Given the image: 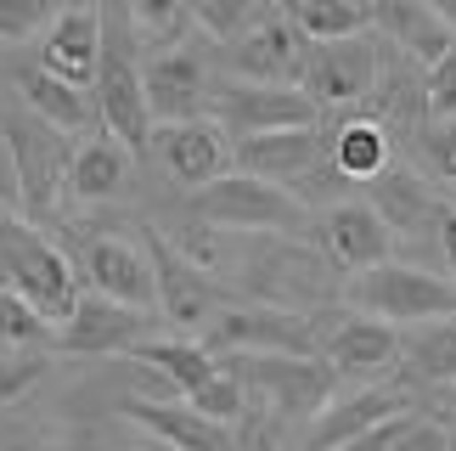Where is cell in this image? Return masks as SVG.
<instances>
[{"instance_id":"obj_25","label":"cell","mask_w":456,"mask_h":451,"mask_svg":"<svg viewBox=\"0 0 456 451\" xmlns=\"http://www.w3.org/2000/svg\"><path fill=\"white\" fill-rule=\"evenodd\" d=\"M130 181V147L113 142V135H96V142L74 147V164H68V193L79 203H108L125 193Z\"/></svg>"},{"instance_id":"obj_32","label":"cell","mask_w":456,"mask_h":451,"mask_svg":"<svg viewBox=\"0 0 456 451\" xmlns=\"http://www.w3.org/2000/svg\"><path fill=\"white\" fill-rule=\"evenodd\" d=\"M417 152H423L428 176L456 193V119H428V125L417 130Z\"/></svg>"},{"instance_id":"obj_29","label":"cell","mask_w":456,"mask_h":451,"mask_svg":"<svg viewBox=\"0 0 456 451\" xmlns=\"http://www.w3.org/2000/svg\"><path fill=\"white\" fill-rule=\"evenodd\" d=\"M406 367L417 378H428V384H456V316L445 322H423V327H411V339H406Z\"/></svg>"},{"instance_id":"obj_34","label":"cell","mask_w":456,"mask_h":451,"mask_svg":"<svg viewBox=\"0 0 456 451\" xmlns=\"http://www.w3.org/2000/svg\"><path fill=\"white\" fill-rule=\"evenodd\" d=\"M186 12H191V23H198V29H208L215 40L232 45L237 34H248L254 0H186Z\"/></svg>"},{"instance_id":"obj_5","label":"cell","mask_w":456,"mask_h":451,"mask_svg":"<svg viewBox=\"0 0 456 451\" xmlns=\"http://www.w3.org/2000/svg\"><path fill=\"white\" fill-rule=\"evenodd\" d=\"M208 350L225 356H322V333L305 310L288 305H225L215 322H208Z\"/></svg>"},{"instance_id":"obj_43","label":"cell","mask_w":456,"mask_h":451,"mask_svg":"<svg viewBox=\"0 0 456 451\" xmlns=\"http://www.w3.org/2000/svg\"><path fill=\"white\" fill-rule=\"evenodd\" d=\"M0 288H12V271H6V259H0Z\"/></svg>"},{"instance_id":"obj_6","label":"cell","mask_w":456,"mask_h":451,"mask_svg":"<svg viewBox=\"0 0 456 451\" xmlns=\"http://www.w3.org/2000/svg\"><path fill=\"white\" fill-rule=\"evenodd\" d=\"M225 367L265 395L276 418H315L332 406V390H338V367L327 356H232Z\"/></svg>"},{"instance_id":"obj_8","label":"cell","mask_w":456,"mask_h":451,"mask_svg":"<svg viewBox=\"0 0 456 451\" xmlns=\"http://www.w3.org/2000/svg\"><path fill=\"white\" fill-rule=\"evenodd\" d=\"M208 119L248 142V135H271V130H305L322 119V102L299 85H248V79H232V85H215L208 96Z\"/></svg>"},{"instance_id":"obj_1","label":"cell","mask_w":456,"mask_h":451,"mask_svg":"<svg viewBox=\"0 0 456 451\" xmlns=\"http://www.w3.org/2000/svg\"><path fill=\"white\" fill-rule=\"evenodd\" d=\"M0 259H6V271H12V288L23 293L51 327H62L68 316H74V305L85 293L79 271L68 266V254L57 249V242L40 237V226H34L28 215H12L6 203H0Z\"/></svg>"},{"instance_id":"obj_35","label":"cell","mask_w":456,"mask_h":451,"mask_svg":"<svg viewBox=\"0 0 456 451\" xmlns=\"http://www.w3.org/2000/svg\"><path fill=\"white\" fill-rule=\"evenodd\" d=\"M45 367H51V361L40 350H6V356H0V406L17 401V395H28L45 378Z\"/></svg>"},{"instance_id":"obj_18","label":"cell","mask_w":456,"mask_h":451,"mask_svg":"<svg viewBox=\"0 0 456 451\" xmlns=\"http://www.w3.org/2000/svg\"><path fill=\"white\" fill-rule=\"evenodd\" d=\"M85 283L108 299H125V305H142L158 310V271H152V254L135 249L125 237H91L85 242V259H79Z\"/></svg>"},{"instance_id":"obj_33","label":"cell","mask_w":456,"mask_h":451,"mask_svg":"<svg viewBox=\"0 0 456 451\" xmlns=\"http://www.w3.org/2000/svg\"><path fill=\"white\" fill-rule=\"evenodd\" d=\"M288 193H293V198H299V203H305V209H322V215H327V209H332V203H344V193H349V176H344V169H338V164H332V152H327V159H322V164H315V169H305V176H299V181H293V186H288Z\"/></svg>"},{"instance_id":"obj_16","label":"cell","mask_w":456,"mask_h":451,"mask_svg":"<svg viewBox=\"0 0 456 451\" xmlns=\"http://www.w3.org/2000/svg\"><path fill=\"white\" fill-rule=\"evenodd\" d=\"M322 356L338 367V378H383L400 367V356H406V339H400V327L378 322V316H344L332 322L322 333Z\"/></svg>"},{"instance_id":"obj_28","label":"cell","mask_w":456,"mask_h":451,"mask_svg":"<svg viewBox=\"0 0 456 451\" xmlns=\"http://www.w3.org/2000/svg\"><path fill=\"white\" fill-rule=\"evenodd\" d=\"M288 17L305 40H349L372 34V0H288Z\"/></svg>"},{"instance_id":"obj_22","label":"cell","mask_w":456,"mask_h":451,"mask_svg":"<svg viewBox=\"0 0 456 451\" xmlns=\"http://www.w3.org/2000/svg\"><path fill=\"white\" fill-rule=\"evenodd\" d=\"M142 74H147V108H152L158 125L203 119L208 96H215V85H208L203 62L191 57V51H164V57H152Z\"/></svg>"},{"instance_id":"obj_40","label":"cell","mask_w":456,"mask_h":451,"mask_svg":"<svg viewBox=\"0 0 456 451\" xmlns=\"http://www.w3.org/2000/svg\"><path fill=\"white\" fill-rule=\"evenodd\" d=\"M440 249H445V266H451V283H456V209H445V220H440Z\"/></svg>"},{"instance_id":"obj_2","label":"cell","mask_w":456,"mask_h":451,"mask_svg":"<svg viewBox=\"0 0 456 451\" xmlns=\"http://www.w3.org/2000/svg\"><path fill=\"white\" fill-rule=\"evenodd\" d=\"M344 299L355 305L361 316H378L389 327H423V322L456 316V283L451 276L423 271V266H400V259L355 271L349 288H344Z\"/></svg>"},{"instance_id":"obj_9","label":"cell","mask_w":456,"mask_h":451,"mask_svg":"<svg viewBox=\"0 0 456 451\" xmlns=\"http://www.w3.org/2000/svg\"><path fill=\"white\" fill-rule=\"evenodd\" d=\"M378 79H383V40L349 34V40H310L299 91H310L322 108H355V102H372Z\"/></svg>"},{"instance_id":"obj_31","label":"cell","mask_w":456,"mask_h":451,"mask_svg":"<svg viewBox=\"0 0 456 451\" xmlns=\"http://www.w3.org/2000/svg\"><path fill=\"white\" fill-rule=\"evenodd\" d=\"M181 401H191L203 418H215V423H237L242 406H248V401H242V378H237L232 367H220L208 384H198L191 395H181Z\"/></svg>"},{"instance_id":"obj_4","label":"cell","mask_w":456,"mask_h":451,"mask_svg":"<svg viewBox=\"0 0 456 451\" xmlns=\"http://www.w3.org/2000/svg\"><path fill=\"white\" fill-rule=\"evenodd\" d=\"M0 135H6V152H12L23 215L28 220H51L62 186H68V164H74L68 147H62V130L45 125L40 113H0Z\"/></svg>"},{"instance_id":"obj_19","label":"cell","mask_w":456,"mask_h":451,"mask_svg":"<svg viewBox=\"0 0 456 451\" xmlns=\"http://www.w3.org/2000/svg\"><path fill=\"white\" fill-rule=\"evenodd\" d=\"M152 147H158V164L169 169L181 186H208V181H220L225 176V164H232V147H225V130L215 125V119H186V125H158L152 135Z\"/></svg>"},{"instance_id":"obj_15","label":"cell","mask_w":456,"mask_h":451,"mask_svg":"<svg viewBox=\"0 0 456 451\" xmlns=\"http://www.w3.org/2000/svg\"><path fill=\"white\" fill-rule=\"evenodd\" d=\"M118 418H130L135 429H147L152 440H164L169 451H242L232 423L203 418L191 401H147V395H125Z\"/></svg>"},{"instance_id":"obj_14","label":"cell","mask_w":456,"mask_h":451,"mask_svg":"<svg viewBox=\"0 0 456 451\" xmlns=\"http://www.w3.org/2000/svg\"><path fill=\"white\" fill-rule=\"evenodd\" d=\"M108 51V12L102 6H62L45 23V45H40V68L68 85L96 91V68Z\"/></svg>"},{"instance_id":"obj_3","label":"cell","mask_w":456,"mask_h":451,"mask_svg":"<svg viewBox=\"0 0 456 451\" xmlns=\"http://www.w3.org/2000/svg\"><path fill=\"white\" fill-rule=\"evenodd\" d=\"M305 203L276 181H259L248 169H225L220 181H208L191 193V220L215 226V232H299Z\"/></svg>"},{"instance_id":"obj_30","label":"cell","mask_w":456,"mask_h":451,"mask_svg":"<svg viewBox=\"0 0 456 451\" xmlns=\"http://www.w3.org/2000/svg\"><path fill=\"white\" fill-rule=\"evenodd\" d=\"M0 344H12V350H45V344H57V327L17 288H0Z\"/></svg>"},{"instance_id":"obj_12","label":"cell","mask_w":456,"mask_h":451,"mask_svg":"<svg viewBox=\"0 0 456 451\" xmlns=\"http://www.w3.org/2000/svg\"><path fill=\"white\" fill-rule=\"evenodd\" d=\"M305 57H310V40L293 17H259V23H248V34H237L225 45L232 74L248 85H299Z\"/></svg>"},{"instance_id":"obj_7","label":"cell","mask_w":456,"mask_h":451,"mask_svg":"<svg viewBox=\"0 0 456 451\" xmlns=\"http://www.w3.org/2000/svg\"><path fill=\"white\" fill-rule=\"evenodd\" d=\"M96 113H102L113 142L130 147V159H147L152 152L158 119L147 108V74L135 68L130 40L113 29H108V51H102V68H96Z\"/></svg>"},{"instance_id":"obj_24","label":"cell","mask_w":456,"mask_h":451,"mask_svg":"<svg viewBox=\"0 0 456 451\" xmlns=\"http://www.w3.org/2000/svg\"><path fill=\"white\" fill-rule=\"evenodd\" d=\"M372 186V209L389 220V232H400V237H411V232H423V226L434 220L440 226L445 220V209H440V198L428 193V181L423 176H411V169H383L378 181H366Z\"/></svg>"},{"instance_id":"obj_27","label":"cell","mask_w":456,"mask_h":451,"mask_svg":"<svg viewBox=\"0 0 456 451\" xmlns=\"http://www.w3.org/2000/svg\"><path fill=\"white\" fill-rule=\"evenodd\" d=\"M332 164L349 181H378L389 169V125L383 119H344L332 130Z\"/></svg>"},{"instance_id":"obj_20","label":"cell","mask_w":456,"mask_h":451,"mask_svg":"<svg viewBox=\"0 0 456 451\" xmlns=\"http://www.w3.org/2000/svg\"><path fill=\"white\" fill-rule=\"evenodd\" d=\"M332 152V135L322 125H305V130H271V135H248V142L232 147L237 169H248V176L259 181H276V186H293L305 176V169H315Z\"/></svg>"},{"instance_id":"obj_44","label":"cell","mask_w":456,"mask_h":451,"mask_svg":"<svg viewBox=\"0 0 456 451\" xmlns=\"http://www.w3.org/2000/svg\"><path fill=\"white\" fill-rule=\"evenodd\" d=\"M276 6H288V0H276Z\"/></svg>"},{"instance_id":"obj_17","label":"cell","mask_w":456,"mask_h":451,"mask_svg":"<svg viewBox=\"0 0 456 451\" xmlns=\"http://www.w3.org/2000/svg\"><path fill=\"white\" fill-rule=\"evenodd\" d=\"M389 249H395V232L372 203L344 198L322 215V254L338 271H372V266L389 259Z\"/></svg>"},{"instance_id":"obj_10","label":"cell","mask_w":456,"mask_h":451,"mask_svg":"<svg viewBox=\"0 0 456 451\" xmlns=\"http://www.w3.org/2000/svg\"><path fill=\"white\" fill-rule=\"evenodd\" d=\"M158 322H164L158 310H142V305H125V299H108V293L85 288L74 316L57 327V350H74V356H135L152 339Z\"/></svg>"},{"instance_id":"obj_13","label":"cell","mask_w":456,"mask_h":451,"mask_svg":"<svg viewBox=\"0 0 456 451\" xmlns=\"http://www.w3.org/2000/svg\"><path fill=\"white\" fill-rule=\"evenodd\" d=\"M406 406H411L406 384H361L355 395H344V401H332L327 412H315L299 451H344L361 435L383 429L389 418H406Z\"/></svg>"},{"instance_id":"obj_39","label":"cell","mask_w":456,"mask_h":451,"mask_svg":"<svg viewBox=\"0 0 456 451\" xmlns=\"http://www.w3.org/2000/svg\"><path fill=\"white\" fill-rule=\"evenodd\" d=\"M389 451H451V429L434 418H406L400 435L389 440Z\"/></svg>"},{"instance_id":"obj_26","label":"cell","mask_w":456,"mask_h":451,"mask_svg":"<svg viewBox=\"0 0 456 451\" xmlns=\"http://www.w3.org/2000/svg\"><path fill=\"white\" fill-rule=\"evenodd\" d=\"M135 361L152 373H164L181 395H191L198 384H208L220 367H225V356H215L208 344H191V339H147L142 350H135Z\"/></svg>"},{"instance_id":"obj_42","label":"cell","mask_w":456,"mask_h":451,"mask_svg":"<svg viewBox=\"0 0 456 451\" xmlns=\"http://www.w3.org/2000/svg\"><path fill=\"white\" fill-rule=\"evenodd\" d=\"M428 6H434V12H440V17H445V23L456 29V0H428Z\"/></svg>"},{"instance_id":"obj_41","label":"cell","mask_w":456,"mask_h":451,"mask_svg":"<svg viewBox=\"0 0 456 451\" xmlns=\"http://www.w3.org/2000/svg\"><path fill=\"white\" fill-rule=\"evenodd\" d=\"M440 412H445V429L456 435V384H445V390H440Z\"/></svg>"},{"instance_id":"obj_11","label":"cell","mask_w":456,"mask_h":451,"mask_svg":"<svg viewBox=\"0 0 456 451\" xmlns=\"http://www.w3.org/2000/svg\"><path fill=\"white\" fill-rule=\"evenodd\" d=\"M147 254H152V271H158V316H164V322H175V327H208L225 305H232V293H225L191 254L175 249V242L152 237Z\"/></svg>"},{"instance_id":"obj_37","label":"cell","mask_w":456,"mask_h":451,"mask_svg":"<svg viewBox=\"0 0 456 451\" xmlns=\"http://www.w3.org/2000/svg\"><path fill=\"white\" fill-rule=\"evenodd\" d=\"M428 119H456V45L428 68Z\"/></svg>"},{"instance_id":"obj_36","label":"cell","mask_w":456,"mask_h":451,"mask_svg":"<svg viewBox=\"0 0 456 451\" xmlns=\"http://www.w3.org/2000/svg\"><path fill=\"white\" fill-rule=\"evenodd\" d=\"M51 17V0H0V45H23Z\"/></svg>"},{"instance_id":"obj_21","label":"cell","mask_w":456,"mask_h":451,"mask_svg":"<svg viewBox=\"0 0 456 451\" xmlns=\"http://www.w3.org/2000/svg\"><path fill=\"white\" fill-rule=\"evenodd\" d=\"M372 29L417 68H434L456 45V29L428 0H372Z\"/></svg>"},{"instance_id":"obj_23","label":"cell","mask_w":456,"mask_h":451,"mask_svg":"<svg viewBox=\"0 0 456 451\" xmlns=\"http://www.w3.org/2000/svg\"><path fill=\"white\" fill-rule=\"evenodd\" d=\"M17 91H23L28 113H40L45 125H57L62 135H79L91 130L96 113V91H85V85H68L57 74H45V68H28V74H17Z\"/></svg>"},{"instance_id":"obj_38","label":"cell","mask_w":456,"mask_h":451,"mask_svg":"<svg viewBox=\"0 0 456 451\" xmlns=\"http://www.w3.org/2000/svg\"><path fill=\"white\" fill-rule=\"evenodd\" d=\"M186 0H130V23L147 34V40H158V34H175V23H181Z\"/></svg>"}]
</instances>
